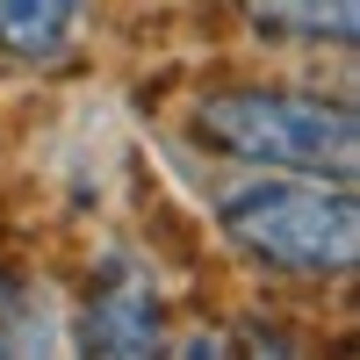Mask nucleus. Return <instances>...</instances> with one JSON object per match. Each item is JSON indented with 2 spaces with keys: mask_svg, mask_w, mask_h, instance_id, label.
Instances as JSON below:
<instances>
[{
  "mask_svg": "<svg viewBox=\"0 0 360 360\" xmlns=\"http://www.w3.org/2000/svg\"><path fill=\"white\" fill-rule=\"evenodd\" d=\"M86 346L101 353H159V295L144 281H123V288H101L94 310H86Z\"/></svg>",
  "mask_w": 360,
  "mask_h": 360,
  "instance_id": "obj_3",
  "label": "nucleus"
},
{
  "mask_svg": "<svg viewBox=\"0 0 360 360\" xmlns=\"http://www.w3.org/2000/svg\"><path fill=\"white\" fill-rule=\"evenodd\" d=\"M224 238L281 274H346L360 252V202L353 188H317V180H245L217 202Z\"/></svg>",
  "mask_w": 360,
  "mask_h": 360,
  "instance_id": "obj_2",
  "label": "nucleus"
},
{
  "mask_svg": "<svg viewBox=\"0 0 360 360\" xmlns=\"http://www.w3.org/2000/svg\"><path fill=\"white\" fill-rule=\"evenodd\" d=\"M252 22L274 37H310V44H353V0H252Z\"/></svg>",
  "mask_w": 360,
  "mask_h": 360,
  "instance_id": "obj_5",
  "label": "nucleus"
},
{
  "mask_svg": "<svg viewBox=\"0 0 360 360\" xmlns=\"http://www.w3.org/2000/svg\"><path fill=\"white\" fill-rule=\"evenodd\" d=\"M86 0H0V51L15 58H58L72 44Z\"/></svg>",
  "mask_w": 360,
  "mask_h": 360,
  "instance_id": "obj_4",
  "label": "nucleus"
},
{
  "mask_svg": "<svg viewBox=\"0 0 360 360\" xmlns=\"http://www.w3.org/2000/svg\"><path fill=\"white\" fill-rule=\"evenodd\" d=\"M195 130L217 152L245 159V166L332 173V180H353V166H360L353 108L317 101V94H288V86H231V94H209Z\"/></svg>",
  "mask_w": 360,
  "mask_h": 360,
  "instance_id": "obj_1",
  "label": "nucleus"
}]
</instances>
